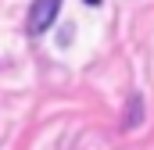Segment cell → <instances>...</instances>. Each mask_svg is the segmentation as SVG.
Returning <instances> with one entry per match:
<instances>
[{"instance_id": "6da1fadb", "label": "cell", "mask_w": 154, "mask_h": 150, "mask_svg": "<svg viewBox=\"0 0 154 150\" xmlns=\"http://www.w3.org/2000/svg\"><path fill=\"white\" fill-rule=\"evenodd\" d=\"M57 11H61V0H32L29 4V18H25V29L32 36H43L57 22Z\"/></svg>"}, {"instance_id": "7a4b0ae2", "label": "cell", "mask_w": 154, "mask_h": 150, "mask_svg": "<svg viewBox=\"0 0 154 150\" xmlns=\"http://www.w3.org/2000/svg\"><path fill=\"white\" fill-rule=\"evenodd\" d=\"M82 4H100V0H82Z\"/></svg>"}]
</instances>
